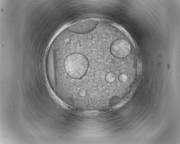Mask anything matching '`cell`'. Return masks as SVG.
Returning <instances> with one entry per match:
<instances>
[{"label":"cell","instance_id":"cell-1","mask_svg":"<svg viewBox=\"0 0 180 144\" xmlns=\"http://www.w3.org/2000/svg\"><path fill=\"white\" fill-rule=\"evenodd\" d=\"M89 66L87 58L81 53H75L70 54L64 60L65 71L71 80L82 78L87 73Z\"/></svg>","mask_w":180,"mask_h":144},{"label":"cell","instance_id":"cell-2","mask_svg":"<svg viewBox=\"0 0 180 144\" xmlns=\"http://www.w3.org/2000/svg\"><path fill=\"white\" fill-rule=\"evenodd\" d=\"M131 50L129 43L123 39L115 40L111 44L110 48L111 54L114 57L118 59L124 58L127 57Z\"/></svg>","mask_w":180,"mask_h":144},{"label":"cell","instance_id":"cell-3","mask_svg":"<svg viewBox=\"0 0 180 144\" xmlns=\"http://www.w3.org/2000/svg\"><path fill=\"white\" fill-rule=\"evenodd\" d=\"M99 21L95 20H89L79 22L68 27V31L76 33L85 34L93 30L98 25Z\"/></svg>","mask_w":180,"mask_h":144},{"label":"cell","instance_id":"cell-4","mask_svg":"<svg viewBox=\"0 0 180 144\" xmlns=\"http://www.w3.org/2000/svg\"><path fill=\"white\" fill-rule=\"evenodd\" d=\"M115 74L112 72L107 73L105 76V80L109 83H112L114 82L115 80Z\"/></svg>","mask_w":180,"mask_h":144},{"label":"cell","instance_id":"cell-5","mask_svg":"<svg viewBox=\"0 0 180 144\" xmlns=\"http://www.w3.org/2000/svg\"><path fill=\"white\" fill-rule=\"evenodd\" d=\"M118 79L121 82L124 83L126 82L128 79V76L124 73H122L118 76Z\"/></svg>","mask_w":180,"mask_h":144},{"label":"cell","instance_id":"cell-6","mask_svg":"<svg viewBox=\"0 0 180 144\" xmlns=\"http://www.w3.org/2000/svg\"><path fill=\"white\" fill-rule=\"evenodd\" d=\"M78 93L81 97H85L87 95V91L85 89L81 88L79 91Z\"/></svg>","mask_w":180,"mask_h":144}]
</instances>
